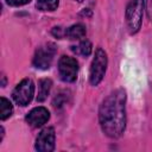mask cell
Segmentation results:
<instances>
[{
  "label": "cell",
  "instance_id": "7a4b0ae2",
  "mask_svg": "<svg viewBox=\"0 0 152 152\" xmlns=\"http://www.w3.org/2000/svg\"><path fill=\"white\" fill-rule=\"evenodd\" d=\"M145 0H129L126 8V23L129 33H137L141 26Z\"/></svg>",
  "mask_w": 152,
  "mask_h": 152
},
{
  "label": "cell",
  "instance_id": "6da1fadb",
  "mask_svg": "<svg viewBox=\"0 0 152 152\" xmlns=\"http://www.w3.org/2000/svg\"><path fill=\"white\" fill-rule=\"evenodd\" d=\"M101 128L109 138H119L126 127V93L124 89L112 91L101 103L99 110Z\"/></svg>",
  "mask_w": 152,
  "mask_h": 152
},
{
  "label": "cell",
  "instance_id": "9a60e30c",
  "mask_svg": "<svg viewBox=\"0 0 152 152\" xmlns=\"http://www.w3.org/2000/svg\"><path fill=\"white\" fill-rule=\"evenodd\" d=\"M5 1L10 6H23V5L28 4L31 0H5Z\"/></svg>",
  "mask_w": 152,
  "mask_h": 152
},
{
  "label": "cell",
  "instance_id": "8fae6325",
  "mask_svg": "<svg viewBox=\"0 0 152 152\" xmlns=\"http://www.w3.org/2000/svg\"><path fill=\"white\" fill-rule=\"evenodd\" d=\"M12 112H13L12 103L7 99L1 97L0 99V119L6 120L7 118H10L12 115Z\"/></svg>",
  "mask_w": 152,
  "mask_h": 152
},
{
  "label": "cell",
  "instance_id": "52a82bcc",
  "mask_svg": "<svg viewBox=\"0 0 152 152\" xmlns=\"http://www.w3.org/2000/svg\"><path fill=\"white\" fill-rule=\"evenodd\" d=\"M55 129L52 127L44 128L37 137L36 150L40 152H51L55 148Z\"/></svg>",
  "mask_w": 152,
  "mask_h": 152
},
{
  "label": "cell",
  "instance_id": "8992f818",
  "mask_svg": "<svg viewBox=\"0 0 152 152\" xmlns=\"http://www.w3.org/2000/svg\"><path fill=\"white\" fill-rule=\"evenodd\" d=\"M59 76L64 82H74L77 78L78 63L75 58L69 56H62L58 62Z\"/></svg>",
  "mask_w": 152,
  "mask_h": 152
},
{
  "label": "cell",
  "instance_id": "30bf717a",
  "mask_svg": "<svg viewBox=\"0 0 152 152\" xmlns=\"http://www.w3.org/2000/svg\"><path fill=\"white\" fill-rule=\"evenodd\" d=\"M38 84H39V86H38V96H37V100H38L39 102H43V101L48 97V95H49V93H50L52 82H51V80H49V78H43V80L39 81Z\"/></svg>",
  "mask_w": 152,
  "mask_h": 152
},
{
  "label": "cell",
  "instance_id": "2e32d148",
  "mask_svg": "<svg viewBox=\"0 0 152 152\" xmlns=\"http://www.w3.org/2000/svg\"><path fill=\"white\" fill-rule=\"evenodd\" d=\"M77 1H78V2H82V1H83V0H77Z\"/></svg>",
  "mask_w": 152,
  "mask_h": 152
},
{
  "label": "cell",
  "instance_id": "ba28073f",
  "mask_svg": "<svg viewBox=\"0 0 152 152\" xmlns=\"http://www.w3.org/2000/svg\"><path fill=\"white\" fill-rule=\"evenodd\" d=\"M49 119H50V113L45 107H36L26 115V121L32 127L36 128L46 124Z\"/></svg>",
  "mask_w": 152,
  "mask_h": 152
},
{
  "label": "cell",
  "instance_id": "5bb4252c",
  "mask_svg": "<svg viewBox=\"0 0 152 152\" xmlns=\"http://www.w3.org/2000/svg\"><path fill=\"white\" fill-rule=\"evenodd\" d=\"M52 34L55 36V37H57V38H59V39H62L63 37H65V30H63L62 27H53L52 28Z\"/></svg>",
  "mask_w": 152,
  "mask_h": 152
},
{
  "label": "cell",
  "instance_id": "277c9868",
  "mask_svg": "<svg viewBox=\"0 0 152 152\" xmlns=\"http://www.w3.org/2000/svg\"><path fill=\"white\" fill-rule=\"evenodd\" d=\"M55 55H56L55 44L48 43L45 45H42L36 50V53H34V57H33V65L37 69L46 70V69L50 68Z\"/></svg>",
  "mask_w": 152,
  "mask_h": 152
},
{
  "label": "cell",
  "instance_id": "7c38bea8",
  "mask_svg": "<svg viewBox=\"0 0 152 152\" xmlns=\"http://www.w3.org/2000/svg\"><path fill=\"white\" fill-rule=\"evenodd\" d=\"M74 49V51L76 52V53H78V55H81V56H89L90 55V52H91V49H93V46H91V43L89 42V40H82L77 46H72Z\"/></svg>",
  "mask_w": 152,
  "mask_h": 152
},
{
  "label": "cell",
  "instance_id": "3957f363",
  "mask_svg": "<svg viewBox=\"0 0 152 152\" xmlns=\"http://www.w3.org/2000/svg\"><path fill=\"white\" fill-rule=\"evenodd\" d=\"M107 63H108L107 53L101 48H97L95 51L94 59L91 62L90 74H89V81L93 86H97L102 81V78L106 74Z\"/></svg>",
  "mask_w": 152,
  "mask_h": 152
},
{
  "label": "cell",
  "instance_id": "9c48e42d",
  "mask_svg": "<svg viewBox=\"0 0 152 152\" xmlns=\"http://www.w3.org/2000/svg\"><path fill=\"white\" fill-rule=\"evenodd\" d=\"M86 27L82 24H75L65 30V37H68L69 39H81L86 37Z\"/></svg>",
  "mask_w": 152,
  "mask_h": 152
},
{
  "label": "cell",
  "instance_id": "4fadbf2b",
  "mask_svg": "<svg viewBox=\"0 0 152 152\" xmlns=\"http://www.w3.org/2000/svg\"><path fill=\"white\" fill-rule=\"evenodd\" d=\"M58 4V0H37V7L40 11H55Z\"/></svg>",
  "mask_w": 152,
  "mask_h": 152
},
{
  "label": "cell",
  "instance_id": "5b68a950",
  "mask_svg": "<svg viewBox=\"0 0 152 152\" xmlns=\"http://www.w3.org/2000/svg\"><path fill=\"white\" fill-rule=\"evenodd\" d=\"M34 95V84L32 80L24 78L21 82L17 84V87L13 90V100L19 106H26L31 102L32 97Z\"/></svg>",
  "mask_w": 152,
  "mask_h": 152
}]
</instances>
